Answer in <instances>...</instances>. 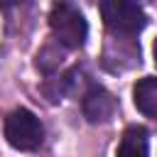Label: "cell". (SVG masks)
<instances>
[{
  "mask_svg": "<svg viewBox=\"0 0 157 157\" xmlns=\"http://www.w3.org/2000/svg\"><path fill=\"white\" fill-rule=\"evenodd\" d=\"M49 27L56 37L59 44L69 47V49H78L86 44L88 37V25L83 12L71 5V2H56L49 12Z\"/></svg>",
  "mask_w": 157,
  "mask_h": 157,
  "instance_id": "obj_1",
  "label": "cell"
},
{
  "mask_svg": "<svg viewBox=\"0 0 157 157\" xmlns=\"http://www.w3.org/2000/svg\"><path fill=\"white\" fill-rule=\"evenodd\" d=\"M101 15L105 27L118 37H135L145 29L147 15L137 2L128 0H105L101 2Z\"/></svg>",
  "mask_w": 157,
  "mask_h": 157,
  "instance_id": "obj_2",
  "label": "cell"
},
{
  "mask_svg": "<svg viewBox=\"0 0 157 157\" xmlns=\"http://www.w3.org/2000/svg\"><path fill=\"white\" fill-rule=\"evenodd\" d=\"M81 108H83V115H86L88 123H105V120H110L115 115L118 103H115V98H113L110 91H105L101 86H93L83 96Z\"/></svg>",
  "mask_w": 157,
  "mask_h": 157,
  "instance_id": "obj_4",
  "label": "cell"
},
{
  "mask_svg": "<svg viewBox=\"0 0 157 157\" xmlns=\"http://www.w3.org/2000/svg\"><path fill=\"white\" fill-rule=\"evenodd\" d=\"M132 101H135V108L142 115L157 118V78L155 76L140 78L132 88Z\"/></svg>",
  "mask_w": 157,
  "mask_h": 157,
  "instance_id": "obj_6",
  "label": "cell"
},
{
  "mask_svg": "<svg viewBox=\"0 0 157 157\" xmlns=\"http://www.w3.org/2000/svg\"><path fill=\"white\" fill-rule=\"evenodd\" d=\"M150 155V142H147V130L142 125H130L118 145V157H147Z\"/></svg>",
  "mask_w": 157,
  "mask_h": 157,
  "instance_id": "obj_5",
  "label": "cell"
},
{
  "mask_svg": "<svg viewBox=\"0 0 157 157\" xmlns=\"http://www.w3.org/2000/svg\"><path fill=\"white\" fill-rule=\"evenodd\" d=\"M5 137H7V142H10L15 150L29 152V150H37V147L42 145L44 128H42L39 118H37L32 110L17 108V110H12V113L5 118Z\"/></svg>",
  "mask_w": 157,
  "mask_h": 157,
  "instance_id": "obj_3",
  "label": "cell"
},
{
  "mask_svg": "<svg viewBox=\"0 0 157 157\" xmlns=\"http://www.w3.org/2000/svg\"><path fill=\"white\" fill-rule=\"evenodd\" d=\"M152 54H155V64H157V39H155V47H152Z\"/></svg>",
  "mask_w": 157,
  "mask_h": 157,
  "instance_id": "obj_7",
  "label": "cell"
}]
</instances>
